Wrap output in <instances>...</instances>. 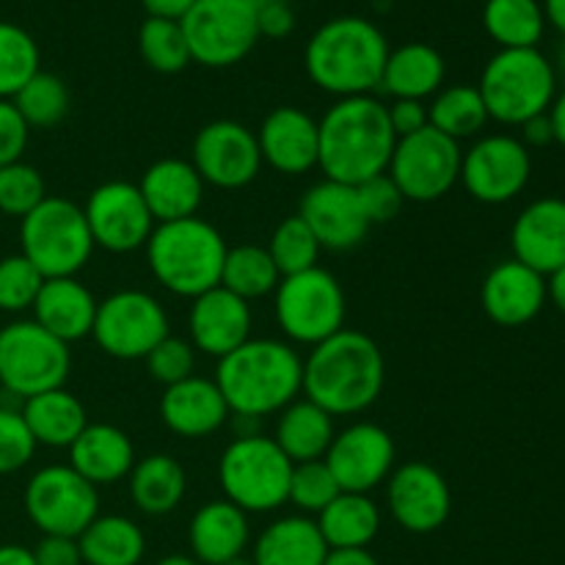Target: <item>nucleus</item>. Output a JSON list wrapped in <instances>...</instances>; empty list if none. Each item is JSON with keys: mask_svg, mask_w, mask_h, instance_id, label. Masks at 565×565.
Here are the masks:
<instances>
[{"mask_svg": "<svg viewBox=\"0 0 565 565\" xmlns=\"http://www.w3.org/2000/svg\"><path fill=\"white\" fill-rule=\"evenodd\" d=\"M386 362L379 342L356 329H342L303 359L301 395L331 417H353L384 392Z\"/></svg>", "mask_w": 565, "mask_h": 565, "instance_id": "f257e3e1", "label": "nucleus"}, {"mask_svg": "<svg viewBox=\"0 0 565 565\" xmlns=\"http://www.w3.org/2000/svg\"><path fill=\"white\" fill-rule=\"evenodd\" d=\"M318 169L326 180L362 185L390 169L397 136L392 132L386 103L373 94L337 99L318 121Z\"/></svg>", "mask_w": 565, "mask_h": 565, "instance_id": "f03ea898", "label": "nucleus"}, {"mask_svg": "<svg viewBox=\"0 0 565 565\" xmlns=\"http://www.w3.org/2000/svg\"><path fill=\"white\" fill-rule=\"evenodd\" d=\"M213 381L232 414L263 419L301 397L303 359L290 342L259 337L218 359Z\"/></svg>", "mask_w": 565, "mask_h": 565, "instance_id": "7ed1b4c3", "label": "nucleus"}, {"mask_svg": "<svg viewBox=\"0 0 565 565\" xmlns=\"http://www.w3.org/2000/svg\"><path fill=\"white\" fill-rule=\"evenodd\" d=\"M390 42L375 22L364 17H334L309 36L303 70L326 94L362 97L381 86Z\"/></svg>", "mask_w": 565, "mask_h": 565, "instance_id": "20e7f679", "label": "nucleus"}, {"mask_svg": "<svg viewBox=\"0 0 565 565\" xmlns=\"http://www.w3.org/2000/svg\"><path fill=\"white\" fill-rule=\"evenodd\" d=\"M226 241L210 221L182 218L154 224L147 246V265L154 281L171 296L196 298L221 285Z\"/></svg>", "mask_w": 565, "mask_h": 565, "instance_id": "39448f33", "label": "nucleus"}, {"mask_svg": "<svg viewBox=\"0 0 565 565\" xmlns=\"http://www.w3.org/2000/svg\"><path fill=\"white\" fill-rule=\"evenodd\" d=\"M478 92L489 119L522 127L527 119L552 108L557 94V70L539 47L500 50L483 66Z\"/></svg>", "mask_w": 565, "mask_h": 565, "instance_id": "423d86ee", "label": "nucleus"}, {"mask_svg": "<svg viewBox=\"0 0 565 565\" xmlns=\"http://www.w3.org/2000/svg\"><path fill=\"white\" fill-rule=\"evenodd\" d=\"M20 254L44 279L81 274L94 254L81 204L64 196L44 199L20 221Z\"/></svg>", "mask_w": 565, "mask_h": 565, "instance_id": "0eeeda50", "label": "nucleus"}, {"mask_svg": "<svg viewBox=\"0 0 565 565\" xmlns=\"http://www.w3.org/2000/svg\"><path fill=\"white\" fill-rule=\"evenodd\" d=\"M292 461L274 436H235L218 458V483L224 500L246 513H274L287 505Z\"/></svg>", "mask_w": 565, "mask_h": 565, "instance_id": "6e6552de", "label": "nucleus"}, {"mask_svg": "<svg viewBox=\"0 0 565 565\" xmlns=\"http://www.w3.org/2000/svg\"><path fill=\"white\" fill-rule=\"evenodd\" d=\"M274 312L281 334L298 345H320L345 329L348 298L340 279L326 268L281 276L274 292Z\"/></svg>", "mask_w": 565, "mask_h": 565, "instance_id": "1a4fd4ad", "label": "nucleus"}, {"mask_svg": "<svg viewBox=\"0 0 565 565\" xmlns=\"http://www.w3.org/2000/svg\"><path fill=\"white\" fill-rule=\"evenodd\" d=\"M72 353L36 320H11L0 329V392L28 401L66 384Z\"/></svg>", "mask_w": 565, "mask_h": 565, "instance_id": "9d476101", "label": "nucleus"}, {"mask_svg": "<svg viewBox=\"0 0 565 565\" xmlns=\"http://www.w3.org/2000/svg\"><path fill=\"white\" fill-rule=\"evenodd\" d=\"M180 25L191 61L210 70L241 64L259 42L254 0H196Z\"/></svg>", "mask_w": 565, "mask_h": 565, "instance_id": "9b49d317", "label": "nucleus"}, {"mask_svg": "<svg viewBox=\"0 0 565 565\" xmlns=\"http://www.w3.org/2000/svg\"><path fill=\"white\" fill-rule=\"evenodd\" d=\"M22 505L42 535L77 539L99 516V489L70 463H50L31 475Z\"/></svg>", "mask_w": 565, "mask_h": 565, "instance_id": "f8f14e48", "label": "nucleus"}, {"mask_svg": "<svg viewBox=\"0 0 565 565\" xmlns=\"http://www.w3.org/2000/svg\"><path fill=\"white\" fill-rule=\"evenodd\" d=\"M461 154V143L428 125L414 136L397 138L386 174L401 191L403 202L430 204L458 185Z\"/></svg>", "mask_w": 565, "mask_h": 565, "instance_id": "ddd939ff", "label": "nucleus"}, {"mask_svg": "<svg viewBox=\"0 0 565 565\" xmlns=\"http://www.w3.org/2000/svg\"><path fill=\"white\" fill-rule=\"evenodd\" d=\"M166 307L147 290H116L97 303L92 340L108 356L121 362L147 359L163 337H169Z\"/></svg>", "mask_w": 565, "mask_h": 565, "instance_id": "4468645a", "label": "nucleus"}, {"mask_svg": "<svg viewBox=\"0 0 565 565\" xmlns=\"http://www.w3.org/2000/svg\"><path fill=\"white\" fill-rule=\"evenodd\" d=\"M533 174V154L522 138L491 132L478 138L461 154V185L475 202L505 204L527 188Z\"/></svg>", "mask_w": 565, "mask_h": 565, "instance_id": "2eb2a0df", "label": "nucleus"}, {"mask_svg": "<svg viewBox=\"0 0 565 565\" xmlns=\"http://www.w3.org/2000/svg\"><path fill=\"white\" fill-rule=\"evenodd\" d=\"M191 163L204 185L241 191L252 185L263 169L257 132L235 119L207 121L193 138Z\"/></svg>", "mask_w": 565, "mask_h": 565, "instance_id": "dca6fc26", "label": "nucleus"}, {"mask_svg": "<svg viewBox=\"0 0 565 565\" xmlns=\"http://www.w3.org/2000/svg\"><path fill=\"white\" fill-rule=\"evenodd\" d=\"M94 248L110 254H132L147 246L154 230V218L143 202L138 185L110 180L94 188L83 204Z\"/></svg>", "mask_w": 565, "mask_h": 565, "instance_id": "f3484780", "label": "nucleus"}, {"mask_svg": "<svg viewBox=\"0 0 565 565\" xmlns=\"http://www.w3.org/2000/svg\"><path fill=\"white\" fill-rule=\"evenodd\" d=\"M395 456L397 450L390 430L362 419L334 434L323 461L342 491L370 494L381 483H386L395 469Z\"/></svg>", "mask_w": 565, "mask_h": 565, "instance_id": "a211bd4d", "label": "nucleus"}, {"mask_svg": "<svg viewBox=\"0 0 565 565\" xmlns=\"http://www.w3.org/2000/svg\"><path fill=\"white\" fill-rule=\"evenodd\" d=\"M390 513L406 533L428 535L445 527L452 511L450 483L428 461H408L386 478Z\"/></svg>", "mask_w": 565, "mask_h": 565, "instance_id": "6ab92c4d", "label": "nucleus"}, {"mask_svg": "<svg viewBox=\"0 0 565 565\" xmlns=\"http://www.w3.org/2000/svg\"><path fill=\"white\" fill-rule=\"evenodd\" d=\"M298 215L307 221L326 252H351L373 230L356 185L326 180V177L303 193Z\"/></svg>", "mask_w": 565, "mask_h": 565, "instance_id": "aec40b11", "label": "nucleus"}, {"mask_svg": "<svg viewBox=\"0 0 565 565\" xmlns=\"http://www.w3.org/2000/svg\"><path fill=\"white\" fill-rule=\"evenodd\" d=\"M546 301V276L513 257L497 263L480 285V307L502 329L527 326L539 318Z\"/></svg>", "mask_w": 565, "mask_h": 565, "instance_id": "412c9836", "label": "nucleus"}, {"mask_svg": "<svg viewBox=\"0 0 565 565\" xmlns=\"http://www.w3.org/2000/svg\"><path fill=\"white\" fill-rule=\"evenodd\" d=\"M252 303L237 298L226 287H213L191 301L188 334L191 345L204 356L224 359L252 340Z\"/></svg>", "mask_w": 565, "mask_h": 565, "instance_id": "4be33fe9", "label": "nucleus"}, {"mask_svg": "<svg viewBox=\"0 0 565 565\" xmlns=\"http://www.w3.org/2000/svg\"><path fill=\"white\" fill-rule=\"evenodd\" d=\"M263 163L279 174L298 177L318 169L320 130L318 119L296 105H279L263 119L257 130Z\"/></svg>", "mask_w": 565, "mask_h": 565, "instance_id": "5701e85b", "label": "nucleus"}, {"mask_svg": "<svg viewBox=\"0 0 565 565\" xmlns=\"http://www.w3.org/2000/svg\"><path fill=\"white\" fill-rule=\"evenodd\" d=\"M513 259L541 276L565 265V199L541 196L516 215L511 226Z\"/></svg>", "mask_w": 565, "mask_h": 565, "instance_id": "b1692460", "label": "nucleus"}, {"mask_svg": "<svg viewBox=\"0 0 565 565\" xmlns=\"http://www.w3.org/2000/svg\"><path fill=\"white\" fill-rule=\"evenodd\" d=\"M160 423L182 439H204L230 423L232 412L213 379L193 373L180 384L166 386L158 403Z\"/></svg>", "mask_w": 565, "mask_h": 565, "instance_id": "393cba45", "label": "nucleus"}, {"mask_svg": "<svg viewBox=\"0 0 565 565\" xmlns=\"http://www.w3.org/2000/svg\"><path fill=\"white\" fill-rule=\"evenodd\" d=\"M204 180L191 160L160 158L141 174L138 191L152 213L154 224H169L199 215L204 202Z\"/></svg>", "mask_w": 565, "mask_h": 565, "instance_id": "a878e982", "label": "nucleus"}, {"mask_svg": "<svg viewBox=\"0 0 565 565\" xmlns=\"http://www.w3.org/2000/svg\"><path fill=\"white\" fill-rule=\"evenodd\" d=\"M248 544H252L248 513L224 497L204 502L188 524L191 557L202 565H221L232 557L246 555Z\"/></svg>", "mask_w": 565, "mask_h": 565, "instance_id": "bb28decb", "label": "nucleus"}, {"mask_svg": "<svg viewBox=\"0 0 565 565\" xmlns=\"http://www.w3.org/2000/svg\"><path fill=\"white\" fill-rule=\"evenodd\" d=\"M97 303L94 292L83 281H77V276H66V279H44L31 312L42 329L72 345L92 337Z\"/></svg>", "mask_w": 565, "mask_h": 565, "instance_id": "cd10ccee", "label": "nucleus"}, {"mask_svg": "<svg viewBox=\"0 0 565 565\" xmlns=\"http://www.w3.org/2000/svg\"><path fill=\"white\" fill-rule=\"evenodd\" d=\"M132 463L136 447L119 425L88 423L70 447V467L97 489L125 480Z\"/></svg>", "mask_w": 565, "mask_h": 565, "instance_id": "c85d7f7f", "label": "nucleus"}, {"mask_svg": "<svg viewBox=\"0 0 565 565\" xmlns=\"http://www.w3.org/2000/svg\"><path fill=\"white\" fill-rule=\"evenodd\" d=\"M329 546L318 522L303 513L279 516L257 535L252 550L254 565H323Z\"/></svg>", "mask_w": 565, "mask_h": 565, "instance_id": "c756f323", "label": "nucleus"}, {"mask_svg": "<svg viewBox=\"0 0 565 565\" xmlns=\"http://www.w3.org/2000/svg\"><path fill=\"white\" fill-rule=\"evenodd\" d=\"M445 75L447 64L439 50L425 42H406L386 55L379 88L392 99L425 103L445 86Z\"/></svg>", "mask_w": 565, "mask_h": 565, "instance_id": "7c9ffc66", "label": "nucleus"}, {"mask_svg": "<svg viewBox=\"0 0 565 565\" xmlns=\"http://www.w3.org/2000/svg\"><path fill=\"white\" fill-rule=\"evenodd\" d=\"M22 419L31 430L33 441L50 450H70L72 441L88 425V412L77 395L58 386L22 401Z\"/></svg>", "mask_w": 565, "mask_h": 565, "instance_id": "2f4dec72", "label": "nucleus"}, {"mask_svg": "<svg viewBox=\"0 0 565 565\" xmlns=\"http://www.w3.org/2000/svg\"><path fill=\"white\" fill-rule=\"evenodd\" d=\"M127 486L138 511L147 516H166L185 500L188 475L174 456L152 452L147 458H136L127 475Z\"/></svg>", "mask_w": 565, "mask_h": 565, "instance_id": "473e14b6", "label": "nucleus"}, {"mask_svg": "<svg viewBox=\"0 0 565 565\" xmlns=\"http://www.w3.org/2000/svg\"><path fill=\"white\" fill-rule=\"evenodd\" d=\"M334 434V417L301 395L279 412L274 441L292 463H303L320 461L331 447Z\"/></svg>", "mask_w": 565, "mask_h": 565, "instance_id": "72a5a7b5", "label": "nucleus"}, {"mask_svg": "<svg viewBox=\"0 0 565 565\" xmlns=\"http://www.w3.org/2000/svg\"><path fill=\"white\" fill-rule=\"evenodd\" d=\"M315 522L329 550H367L381 533L379 505L370 500V494H351V491H340Z\"/></svg>", "mask_w": 565, "mask_h": 565, "instance_id": "f704fd0d", "label": "nucleus"}, {"mask_svg": "<svg viewBox=\"0 0 565 565\" xmlns=\"http://www.w3.org/2000/svg\"><path fill=\"white\" fill-rule=\"evenodd\" d=\"M83 565H141L147 555V535L132 519L119 513H99L81 535Z\"/></svg>", "mask_w": 565, "mask_h": 565, "instance_id": "c9c22d12", "label": "nucleus"}, {"mask_svg": "<svg viewBox=\"0 0 565 565\" xmlns=\"http://www.w3.org/2000/svg\"><path fill=\"white\" fill-rule=\"evenodd\" d=\"M483 28L500 50L539 47L546 31L541 0H486Z\"/></svg>", "mask_w": 565, "mask_h": 565, "instance_id": "e433bc0d", "label": "nucleus"}, {"mask_svg": "<svg viewBox=\"0 0 565 565\" xmlns=\"http://www.w3.org/2000/svg\"><path fill=\"white\" fill-rule=\"evenodd\" d=\"M428 119L434 130L461 143L463 138H475L489 125V110H486L478 86L458 83V86H441L430 97Z\"/></svg>", "mask_w": 565, "mask_h": 565, "instance_id": "4c0bfd02", "label": "nucleus"}, {"mask_svg": "<svg viewBox=\"0 0 565 565\" xmlns=\"http://www.w3.org/2000/svg\"><path fill=\"white\" fill-rule=\"evenodd\" d=\"M281 274L270 259L268 248L257 243H241L235 248H226L224 270H221V287L235 292L243 301H257V298L274 296L279 287Z\"/></svg>", "mask_w": 565, "mask_h": 565, "instance_id": "58836bf2", "label": "nucleus"}, {"mask_svg": "<svg viewBox=\"0 0 565 565\" xmlns=\"http://www.w3.org/2000/svg\"><path fill=\"white\" fill-rule=\"evenodd\" d=\"M14 108L25 119V125L36 127V130H47V127L61 125L70 114V88L53 72L39 70L20 92L11 97Z\"/></svg>", "mask_w": 565, "mask_h": 565, "instance_id": "ea45409f", "label": "nucleus"}, {"mask_svg": "<svg viewBox=\"0 0 565 565\" xmlns=\"http://www.w3.org/2000/svg\"><path fill=\"white\" fill-rule=\"evenodd\" d=\"M138 53L143 64L160 75H177L191 64V50L180 20L147 17L138 28Z\"/></svg>", "mask_w": 565, "mask_h": 565, "instance_id": "a19ab883", "label": "nucleus"}, {"mask_svg": "<svg viewBox=\"0 0 565 565\" xmlns=\"http://www.w3.org/2000/svg\"><path fill=\"white\" fill-rule=\"evenodd\" d=\"M268 254L274 259V265L279 268L281 276L303 274L309 268H318L320 259V243L312 235V230L307 226V221L301 215H287L276 224V230L270 232L268 241Z\"/></svg>", "mask_w": 565, "mask_h": 565, "instance_id": "79ce46f5", "label": "nucleus"}, {"mask_svg": "<svg viewBox=\"0 0 565 565\" xmlns=\"http://www.w3.org/2000/svg\"><path fill=\"white\" fill-rule=\"evenodd\" d=\"M39 44L25 28L0 20V99H11L42 66Z\"/></svg>", "mask_w": 565, "mask_h": 565, "instance_id": "37998d69", "label": "nucleus"}, {"mask_svg": "<svg viewBox=\"0 0 565 565\" xmlns=\"http://www.w3.org/2000/svg\"><path fill=\"white\" fill-rule=\"evenodd\" d=\"M334 475L326 467V461H303L292 463L290 486H287V502L303 516H318L326 505L337 500L340 494Z\"/></svg>", "mask_w": 565, "mask_h": 565, "instance_id": "c03bdc74", "label": "nucleus"}, {"mask_svg": "<svg viewBox=\"0 0 565 565\" xmlns=\"http://www.w3.org/2000/svg\"><path fill=\"white\" fill-rule=\"evenodd\" d=\"M47 199L42 174L25 160H17L0 169V213L11 218H25L31 210Z\"/></svg>", "mask_w": 565, "mask_h": 565, "instance_id": "a18cd8bd", "label": "nucleus"}, {"mask_svg": "<svg viewBox=\"0 0 565 565\" xmlns=\"http://www.w3.org/2000/svg\"><path fill=\"white\" fill-rule=\"evenodd\" d=\"M44 276L20 252L0 259V312L22 315L33 309Z\"/></svg>", "mask_w": 565, "mask_h": 565, "instance_id": "49530a36", "label": "nucleus"}, {"mask_svg": "<svg viewBox=\"0 0 565 565\" xmlns=\"http://www.w3.org/2000/svg\"><path fill=\"white\" fill-rule=\"evenodd\" d=\"M143 362H147L149 375H152L158 384H180V381L191 379L193 375V367H196V348H193L191 340H185V337L169 334L149 351V356L143 359Z\"/></svg>", "mask_w": 565, "mask_h": 565, "instance_id": "de8ad7c7", "label": "nucleus"}, {"mask_svg": "<svg viewBox=\"0 0 565 565\" xmlns=\"http://www.w3.org/2000/svg\"><path fill=\"white\" fill-rule=\"evenodd\" d=\"M36 447L20 408L0 406V475L25 469L36 456Z\"/></svg>", "mask_w": 565, "mask_h": 565, "instance_id": "09e8293b", "label": "nucleus"}, {"mask_svg": "<svg viewBox=\"0 0 565 565\" xmlns=\"http://www.w3.org/2000/svg\"><path fill=\"white\" fill-rule=\"evenodd\" d=\"M359 199H362V207L367 213L370 224H386V221L395 218L403 207V196L395 188V182L390 180V174H379L373 180L356 185Z\"/></svg>", "mask_w": 565, "mask_h": 565, "instance_id": "8fccbe9b", "label": "nucleus"}, {"mask_svg": "<svg viewBox=\"0 0 565 565\" xmlns=\"http://www.w3.org/2000/svg\"><path fill=\"white\" fill-rule=\"evenodd\" d=\"M31 138V127L20 116L11 99H0V169L22 160Z\"/></svg>", "mask_w": 565, "mask_h": 565, "instance_id": "3c124183", "label": "nucleus"}, {"mask_svg": "<svg viewBox=\"0 0 565 565\" xmlns=\"http://www.w3.org/2000/svg\"><path fill=\"white\" fill-rule=\"evenodd\" d=\"M386 116H390L392 132L397 138L414 136V132L425 130L430 125L428 105L419 103V99H392L386 105Z\"/></svg>", "mask_w": 565, "mask_h": 565, "instance_id": "603ef678", "label": "nucleus"}, {"mask_svg": "<svg viewBox=\"0 0 565 565\" xmlns=\"http://www.w3.org/2000/svg\"><path fill=\"white\" fill-rule=\"evenodd\" d=\"M33 557L36 565H83L77 539H64V535H42L33 546Z\"/></svg>", "mask_w": 565, "mask_h": 565, "instance_id": "864d4df0", "label": "nucleus"}, {"mask_svg": "<svg viewBox=\"0 0 565 565\" xmlns=\"http://www.w3.org/2000/svg\"><path fill=\"white\" fill-rule=\"evenodd\" d=\"M522 143L527 149H541V147H550V143H555V130H552L550 110L524 121V125H522Z\"/></svg>", "mask_w": 565, "mask_h": 565, "instance_id": "5fc2aeb1", "label": "nucleus"}, {"mask_svg": "<svg viewBox=\"0 0 565 565\" xmlns=\"http://www.w3.org/2000/svg\"><path fill=\"white\" fill-rule=\"evenodd\" d=\"M196 0H141L147 17H163V20H182Z\"/></svg>", "mask_w": 565, "mask_h": 565, "instance_id": "6e6d98bb", "label": "nucleus"}, {"mask_svg": "<svg viewBox=\"0 0 565 565\" xmlns=\"http://www.w3.org/2000/svg\"><path fill=\"white\" fill-rule=\"evenodd\" d=\"M323 565H381L370 550H329Z\"/></svg>", "mask_w": 565, "mask_h": 565, "instance_id": "4d7b16f0", "label": "nucleus"}, {"mask_svg": "<svg viewBox=\"0 0 565 565\" xmlns=\"http://www.w3.org/2000/svg\"><path fill=\"white\" fill-rule=\"evenodd\" d=\"M0 565H36V557L22 544H0Z\"/></svg>", "mask_w": 565, "mask_h": 565, "instance_id": "13d9d810", "label": "nucleus"}, {"mask_svg": "<svg viewBox=\"0 0 565 565\" xmlns=\"http://www.w3.org/2000/svg\"><path fill=\"white\" fill-rule=\"evenodd\" d=\"M550 121L552 130H555V143H561L565 149V88L555 94V103L550 108Z\"/></svg>", "mask_w": 565, "mask_h": 565, "instance_id": "bf43d9fd", "label": "nucleus"}, {"mask_svg": "<svg viewBox=\"0 0 565 565\" xmlns=\"http://www.w3.org/2000/svg\"><path fill=\"white\" fill-rule=\"evenodd\" d=\"M546 296H550V301L565 315V265L557 268L555 274L546 276Z\"/></svg>", "mask_w": 565, "mask_h": 565, "instance_id": "052dcab7", "label": "nucleus"}, {"mask_svg": "<svg viewBox=\"0 0 565 565\" xmlns=\"http://www.w3.org/2000/svg\"><path fill=\"white\" fill-rule=\"evenodd\" d=\"M541 6H544L546 25H552L555 31H561L565 39V0H544Z\"/></svg>", "mask_w": 565, "mask_h": 565, "instance_id": "680f3d73", "label": "nucleus"}, {"mask_svg": "<svg viewBox=\"0 0 565 565\" xmlns=\"http://www.w3.org/2000/svg\"><path fill=\"white\" fill-rule=\"evenodd\" d=\"M154 565H202V563L193 561L191 555H166V557H160Z\"/></svg>", "mask_w": 565, "mask_h": 565, "instance_id": "e2e57ef3", "label": "nucleus"}, {"mask_svg": "<svg viewBox=\"0 0 565 565\" xmlns=\"http://www.w3.org/2000/svg\"><path fill=\"white\" fill-rule=\"evenodd\" d=\"M221 565H254V561H252V557L241 555V557H232V561H226V563H221Z\"/></svg>", "mask_w": 565, "mask_h": 565, "instance_id": "0e129e2a", "label": "nucleus"}, {"mask_svg": "<svg viewBox=\"0 0 565 565\" xmlns=\"http://www.w3.org/2000/svg\"><path fill=\"white\" fill-rule=\"evenodd\" d=\"M557 66H561V72L565 75V39H563V44H561V53H557Z\"/></svg>", "mask_w": 565, "mask_h": 565, "instance_id": "69168bd1", "label": "nucleus"}]
</instances>
